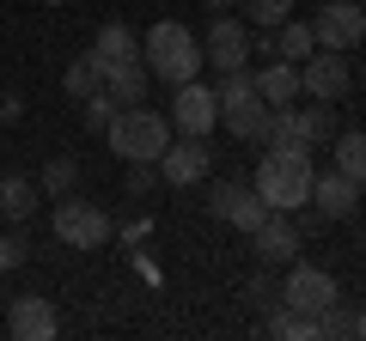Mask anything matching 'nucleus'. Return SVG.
Returning a JSON list of instances; mask_svg holds the SVG:
<instances>
[{
  "mask_svg": "<svg viewBox=\"0 0 366 341\" xmlns=\"http://www.w3.org/2000/svg\"><path fill=\"white\" fill-rule=\"evenodd\" d=\"M208 6H214V13H226V6H232V0H208Z\"/></svg>",
  "mask_w": 366,
  "mask_h": 341,
  "instance_id": "obj_35",
  "label": "nucleus"
},
{
  "mask_svg": "<svg viewBox=\"0 0 366 341\" xmlns=\"http://www.w3.org/2000/svg\"><path fill=\"white\" fill-rule=\"evenodd\" d=\"M79 104H86V128H98V134L110 128V116H117V110H110V104H117V98H110L104 86H98V92H92V98H79Z\"/></svg>",
  "mask_w": 366,
  "mask_h": 341,
  "instance_id": "obj_29",
  "label": "nucleus"
},
{
  "mask_svg": "<svg viewBox=\"0 0 366 341\" xmlns=\"http://www.w3.org/2000/svg\"><path fill=\"white\" fill-rule=\"evenodd\" d=\"M262 329L281 335V341H317V317H300V311H287V305H274Z\"/></svg>",
  "mask_w": 366,
  "mask_h": 341,
  "instance_id": "obj_24",
  "label": "nucleus"
},
{
  "mask_svg": "<svg viewBox=\"0 0 366 341\" xmlns=\"http://www.w3.org/2000/svg\"><path fill=\"white\" fill-rule=\"evenodd\" d=\"M354 323H360V311H348V305H330V311H317V341H348Z\"/></svg>",
  "mask_w": 366,
  "mask_h": 341,
  "instance_id": "obj_26",
  "label": "nucleus"
},
{
  "mask_svg": "<svg viewBox=\"0 0 366 341\" xmlns=\"http://www.w3.org/2000/svg\"><path fill=\"white\" fill-rule=\"evenodd\" d=\"M37 201H43V189L31 183V177H0V213H6V220H31V213H37Z\"/></svg>",
  "mask_w": 366,
  "mask_h": 341,
  "instance_id": "obj_20",
  "label": "nucleus"
},
{
  "mask_svg": "<svg viewBox=\"0 0 366 341\" xmlns=\"http://www.w3.org/2000/svg\"><path fill=\"white\" fill-rule=\"evenodd\" d=\"M312 153H262L257 165V195L269 201L274 213H300L312 201Z\"/></svg>",
  "mask_w": 366,
  "mask_h": 341,
  "instance_id": "obj_3",
  "label": "nucleus"
},
{
  "mask_svg": "<svg viewBox=\"0 0 366 341\" xmlns=\"http://www.w3.org/2000/svg\"><path fill=\"white\" fill-rule=\"evenodd\" d=\"M147 86H153V73H147V61H141V55H134V61L104 67V92L117 98V104H141V98H147Z\"/></svg>",
  "mask_w": 366,
  "mask_h": 341,
  "instance_id": "obj_17",
  "label": "nucleus"
},
{
  "mask_svg": "<svg viewBox=\"0 0 366 341\" xmlns=\"http://www.w3.org/2000/svg\"><path fill=\"white\" fill-rule=\"evenodd\" d=\"M74 183H79V165H74L67 153H55L49 165H43V183H37V189H49V195H67Z\"/></svg>",
  "mask_w": 366,
  "mask_h": 341,
  "instance_id": "obj_27",
  "label": "nucleus"
},
{
  "mask_svg": "<svg viewBox=\"0 0 366 341\" xmlns=\"http://www.w3.org/2000/svg\"><path fill=\"white\" fill-rule=\"evenodd\" d=\"M55 238H61L67 250H104L110 244V213L98 208V201L61 195L55 201Z\"/></svg>",
  "mask_w": 366,
  "mask_h": 341,
  "instance_id": "obj_5",
  "label": "nucleus"
},
{
  "mask_svg": "<svg viewBox=\"0 0 366 341\" xmlns=\"http://www.w3.org/2000/svg\"><path fill=\"white\" fill-rule=\"evenodd\" d=\"M354 335H360V341H366V311H360V323H354Z\"/></svg>",
  "mask_w": 366,
  "mask_h": 341,
  "instance_id": "obj_34",
  "label": "nucleus"
},
{
  "mask_svg": "<svg viewBox=\"0 0 366 341\" xmlns=\"http://www.w3.org/2000/svg\"><path fill=\"white\" fill-rule=\"evenodd\" d=\"M244 299H250V305H257V311H262V317H269V311H274V305H281V287H274V280H269V275H250V287H244Z\"/></svg>",
  "mask_w": 366,
  "mask_h": 341,
  "instance_id": "obj_30",
  "label": "nucleus"
},
{
  "mask_svg": "<svg viewBox=\"0 0 366 341\" xmlns=\"http://www.w3.org/2000/svg\"><path fill=\"white\" fill-rule=\"evenodd\" d=\"M141 61H147V73H153V79L183 86V79L202 73V37L189 25H177V19H159V25L141 37Z\"/></svg>",
  "mask_w": 366,
  "mask_h": 341,
  "instance_id": "obj_1",
  "label": "nucleus"
},
{
  "mask_svg": "<svg viewBox=\"0 0 366 341\" xmlns=\"http://www.w3.org/2000/svg\"><path fill=\"white\" fill-rule=\"evenodd\" d=\"M312 37H317V49L354 55L366 43V6H354V0H324L317 19H312Z\"/></svg>",
  "mask_w": 366,
  "mask_h": 341,
  "instance_id": "obj_6",
  "label": "nucleus"
},
{
  "mask_svg": "<svg viewBox=\"0 0 366 341\" xmlns=\"http://www.w3.org/2000/svg\"><path fill=\"white\" fill-rule=\"evenodd\" d=\"M104 86V67H98V55H74V61L61 67V92L67 98H92Z\"/></svg>",
  "mask_w": 366,
  "mask_h": 341,
  "instance_id": "obj_22",
  "label": "nucleus"
},
{
  "mask_svg": "<svg viewBox=\"0 0 366 341\" xmlns=\"http://www.w3.org/2000/svg\"><path fill=\"white\" fill-rule=\"evenodd\" d=\"M0 177H6V170H0Z\"/></svg>",
  "mask_w": 366,
  "mask_h": 341,
  "instance_id": "obj_36",
  "label": "nucleus"
},
{
  "mask_svg": "<svg viewBox=\"0 0 366 341\" xmlns=\"http://www.w3.org/2000/svg\"><path fill=\"white\" fill-rule=\"evenodd\" d=\"M153 183H159V170H153V165L141 158V165L129 170V195H153Z\"/></svg>",
  "mask_w": 366,
  "mask_h": 341,
  "instance_id": "obj_32",
  "label": "nucleus"
},
{
  "mask_svg": "<svg viewBox=\"0 0 366 341\" xmlns=\"http://www.w3.org/2000/svg\"><path fill=\"white\" fill-rule=\"evenodd\" d=\"M25 256H31V244H25L19 232H6V238H0V268H19Z\"/></svg>",
  "mask_w": 366,
  "mask_h": 341,
  "instance_id": "obj_31",
  "label": "nucleus"
},
{
  "mask_svg": "<svg viewBox=\"0 0 366 341\" xmlns=\"http://www.w3.org/2000/svg\"><path fill=\"white\" fill-rule=\"evenodd\" d=\"M336 299H342L336 275H330V268H312V263H300V268L287 275V287H281V305H287V311H300V317L330 311Z\"/></svg>",
  "mask_w": 366,
  "mask_h": 341,
  "instance_id": "obj_9",
  "label": "nucleus"
},
{
  "mask_svg": "<svg viewBox=\"0 0 366 341\" xmlns=\"http://www.w3.org/2000/svg\"><path fill=\"white\" fill-rule=\"evenodd\" d=\"M92 55H98V67H117V61H134L141 55V37H134L122 19H110L104 31H98V43H92Z\"/></svg>",
  "mask_w": 366,
  "mask_h": 341,
  "instance_id": "obj_19",
  "label": "nucleus"
},
{
  "mask_svg": "<svg viewBox=\"0 0 366 341\" xmlns=\"http://www.w3.org/2000/svg\"><path fill=\"white\" fill-rule=\"evenodd\" d=\"M360 6H366V0H360Z\"/></svg>",
  "mask_w": 366,
  "mask_h": 341,
  "instance_id": "obj_37",
  "label": "nucleus"
},
{
  "mask_svg": "<svg viewBox=\"0 0 366 341\" xmlns=\"http://www.w3.org/2000/svg\"><path fill=\"white\" fill-rule=\"evenodd\" d=\"M257 92H262V104H269V110L293 104V98H300V61H269L257 73Z\"/></svg>",
  "mask_w": 366,
  "mask_h": 341,
  "instance_id": "obj_18",
  "label": "nucleus"
},
{
  "mask_svg": "<svg viewBox=\"0 0 366 341\" xmlns=\"http://www.w3.org/2000/svg\"><path fill=\"white\" fill-rule=\"evenodd\" d=\"M19 116H25V98H19V92H0V122H19Z\"/></svg>",
  "mask_w": 366,
  "mask_h": 341,
  "instance_id": "obj_33",
  "label": "nucleus"
},
{
  "mask_svg": "<svg viewBox=\"0 0 366 341\" xmlns=\"http://www.w3.org/2000/svg\"><path fill=\"white\" fill-rule=\"evenodd\" d=\"M312 201H317L324 220H354V208H360V183L342 177V170H324V177H312Z\"/></svg>",
  "mask_w": 366,
  "mask_h": 341,
  "instance_id": "obj_15",
  "label": "nucleus"
},
{
  "mask_svg": "<svg viewBox=\"0 0 366 341\" xmlns=\"http://www.w3.org/2000/svg\"><path fill=\"white\" fill-rule=\"evenodd\" d=\"M269 153H312V141H305V128H300V116H293V104H281V110H269L262 116V134H257Z\"/></svg>",
  "mask_w": 366,
  "mask_h": 341,
  "instance_id": "obj_16",
  "label": "nucleus"
},
{
  "mask_svg": "<svg viewBox=\"0 0 366 341\" xmlns=\"http://www.w3.org/2000/svg\"><path fill=\"white\" fill-rule=\"evenodd\" d=\"M208 141H196V134H183V141H171L165 153H159V177H165L171 189H189V183H202L208 177Z\"/></svg>",
  "mask_w": 366,
  "mask_h": 341,
  "instance_id": "obj_13",
  "label": "nucleus"
},
{
  "mask_svg": "<svg viewBox=\"0 0 366 341\" xmlns=\"http://www.w3.org/2000/svg\"><path fill=\"white\" fill-rule=\"evenodd\" d=\"M208 213H214V220H226V225H238V232L250 238L262 220H269V201H262L250 183H214L208 189Z\"/></svg>",
  "mask_w": 366,
  "mask_h": 341,
  "instance_id": "obj_10",
  "label": "nucleus"
},
{
  "mask_svg": "<svg viewBox=\"0 0 366 341\" xmlns=\"http://www.w3.org/2000/svg\"><path fill=\"white\" fill-rule=\"evenodd\" d=\"M312 49H317L312 25H300V19H287V25H274V55H281V61H305Z\"/></svg>",
  "mask_w": 366,
  "mask_h": 341,
  "instance_id": "obj_23",
  "label": "nucleus"
},
{
  "mask_svg": "<svg viewBox=\"0 0 366 341\" xmlns=\"http://www.w3.org/2000/svg\"><path fill=\"white\" fill-rule=\"evenodd\" d=\"M293 116H300V128H305V141L312 146H324V141H336V104H305V110H293Z\"/></svg>",
  "mask_w": 366,
  "mask_h": 341,
  "instance_id": "obj_25",
  "label": "nucleus"
},
{
  "mask_svg": "<svg viewBox=\"0 0 366 341\" xmlns=\"http://www.w3.org/2000/svg\"><path fill=\"white\" fill-rule=\"evenodd\" d=\"M348 86H354V73H348V55H342V49H324V55L312 49L300 61V92L317 98V104H342Z\"/></svg>",
  "mask_w": 366,
  "mask_h": 341,
  "instance_id": "obj_7",
  "label": "nucleus"
},
{
  "mask_svg": "<svg viewBox=\"0 0 366 341\" xmlns=\"http://www.w3.org/2000/svg\"><path fill=\"white\" fill-rule=\"evenodd\" d=\"M6 329H13L19 341H55L61 335V317H55V305L43 299V292H19V299L6 305Z\"/></svg>",
  "mask_w": 366,
  "mask_h": 341,
  "instance_id": "obj_12",
  "label": "nucleus"
},
{
  "mask_svg": "<svg viewBox=\"0 0 366 341\" xmlns=\"http://www.w3.org/2000/svg\"><path fill=\"white\" fill-rule=\"evenodd\" d=\"M244 13L257 31H274V25H287L293 19V0H244Z\"/></svg>",
  "mask_w": 366,
  "mask_h": 341,
  "instance_id": "obj_28",
  "label": "nucleus"
},
{
  "mask_svg": "<svg viewBox=\"0 0 366 341\" xmlns=\"http://www.w3.org/2000/svg\"><path fill=\"white\" fill-rule=\"evenodd\" d=\"M214 98H220V122L238 134V141H257V134H262V116H269V104H262L257 73H250V67H238V73H220Z\"/></svg>",
  "mask_w": 366,
  "mask_h": 341,
  "instance_id": "obj_4",
  "label": "nucleus"
},
{
  "mask_svg": "<svg viewBox=\"0 0 366 341\" xmlns=\"http://www.w3.org/2000/svg\"><path fill=\"white\" fill-rule=\"evenodd\" d=\"M104 134H110V153H117V158H129V165H141V158H147V165H159V153L171 146V134H177V128H171L165 110L122 104L117 116H110Z\"/></svg>",
  "mask_w": 366,
  "mask_h": 341,
  "instance_id": "obj_2",
  "label": "nucleus"
},
{
  "mask_svg": "<svg viewBox=\"0 0 366 341\" xmlns=\"http://www.w3.org/2000/svg\"><path fill=\"white\" fill-rule=\"evenodd\" d=\"M250 250H257V263H262V268L293 263V256H300V225H293L287 213H274V208H269V220L250 232Z\"/></svg>",
  "mask_w": 366,
  "mask_h": 341,
  "instance_id": "obj_14",
  "label": "nucleus"
},
{
  "mask_svg": "<svg viewBox=\"0 0 366 341\" xmlns=\"http://www.w3.org/2000/svg\"><path fill=\"white\" fill-rule=\"evenodd\" d=\"M330 146H336V170L366 189V128H336V141H330Z\"/></svg>",
  "mask_w": 366,
  "mask_h": 341,
  "instance_id": "obj_21",
  "label": "nucleus"
},
{
  "mask_svg": "<svg viewBox=\"0 0 366 341\" xmlns=\"http://www.w3.org/2000/svg\"><path fill=\"white\" fill-rule=\"evenodd\" d=\"M165 116H171V128H177V134H196V141H208L214 122H220V98H214V86H202V79H183Z\"/></svg>",
  "mask_w": 366,
  "mask_h": 341,
  "instance_id": "obj_8",
  "label": "nucleus"
},
{
  "mask_svg": "<svg viewBox=\"0 0 366 341\" xmlns=\"http://www.w3.org/2000/svg\"><path fill=\"white\" fill-rule=\"evenodd\" d=\"M202 67H214V73H238V67H250V31L238 25V19H214L208 43H202Z\"/></svg>",
  "mask_w": 366,
  "mask_h": 341,
  "instance_id": "obj_11",
  "label": "nucleus"
}]
</instances>
